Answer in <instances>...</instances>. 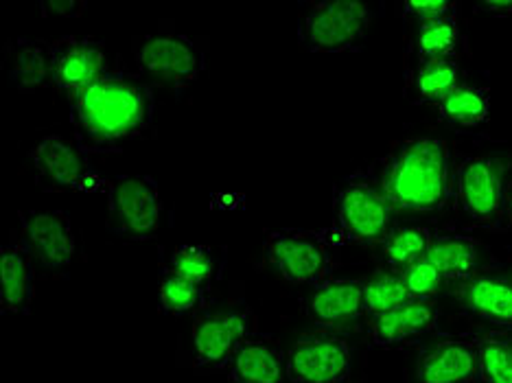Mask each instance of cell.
Returning <instances> with one entry per match:
<instances>
[{
  "label": "cell",
  "mask_w": 512,
  "mask_h": 383,
  "mask_svg": "<svg viewBox=\"0 0 512 383\" xmlns=\"http://www.w3.org/2000/svg\"><path fill=\"white\" fill-rule=\"evenodd\" d=\"M68 116L75 143L86 156L121 154L154 123V86L141 75L110 71L71 97Z\"/></svg>",
  "instance_id": "obj_1"
},
{
  "label": "cell",
  "mask_w": 512,
  "mask_h": 383,
  "mask_svg": "<svg viewBox=\"0 0 512 383\" xmlns=\"http://www.w3.org/2000/svg\"><path fill=\"white\" fill-rule=\"evenodd\" d=\"M38 263L22 241L0 248V313L27 316L36 298Z\"/></svg>",
  "instance_id": "obj_17"
},
{
  "label": "cell",
  "mask_w": 512,
  "mask_h": 383,
  "mask_svg": "<svg viewBox=\"0 0 512 383\" xmlns=\"http://www.w3.org/2000/svg\"><path fill=\"white\" fill-rule=\"evenodd\" d=\"M475 11L493 18H512V0H486V3L475 5Z\"/></svg>",
  "instance_id": "obj_33"
},
{
  "label": "cell",
  "mask_w": 512,
  "mask_h": 383,
  "mask_svg": "<svg viewBox=\"0 0 512 383\" xmlns=\"http://www.w3.org/2000/svg\"><path fill=\"white\" fill-rule=\"evenodd\" d=\"M403 283L407 287V292H410L412 298H423V300H432L442 287V274L438 272V268L434 263H429L427 259L416 261L412 265H407V268L399 270Z\"/></svg>",
  "instance_id": "obj_30"
},
{
  "label": "cell",
  "mask_w": 512,
  "mask_h": 383,
  "mask_svg": "<svg viewBox=\"0 0 512 383\" xmlns=\"http://www.w3.org/2000/svg\"><path fill=\"white\" fill-rule=\"evenodd\" d=\"M462 305L493 327L512 329V278L473 276L458 292Z\"/></svg>",
  "instance_id": "obj_19"
},
{
  "label": "cell",
  "mask_w": 512,
  "mask_h": 383,
  "mask_svg": "<svg viewBox=\"0 0 512 383\" xmlns=\"http://www.w3.org/2000/svg\"><path fill=\"white\" fill-rule=\"evenodd\" d=\"M458 9L460 5L456 0H407V3H403L405 16L416 20V25L453 16L458 14Z\"/></svg>",
  "instance_id": "obj_31"
},
{
  "label": "cell",
  "mask_w": 512,
  "mask_h": 383,
  "mask_svg": "<svg viewBox=\"0 0 512 383\" xmlns=\"http://www.w3.org/2000/svg\"><path fill=\"white\" fill-rule=\"evenodd\" d=\"M375 11L362 0H311L300 5L298 46L307 53L362 49Z\"/></svg>",
  "instance_id": "obj_4"
},
{
  "label": "cell",
  "mask_w": 512,
  "mask_h": 383,
  "mask_svg": "<svg viewBox=\"0 0 512 383\" xmlns=\"http://www.w3.org/2000/svg\"><path fill=\"white\" fill-rule=\"evenodd\" d=\"M506 224L512 226V178L506 182Z\"/></svg>",
  "instance_id": "obj_34"
},
{
  "label": "cell",
  "mask_w": 512,
  "mask_h": 383,
  "mask_svg": "<svg viewBox=\"0 0 512 383\" xmlns=\"http://www.w3.org/2000/svg\"><path fill=\"white\" fill-rule=\"evenodd\" d=\"M480 359L475 338H445L418 355L416 383H477Z\"/></svg>",
  "instance_id": "obj_16"
},
{
  "label": "cell",
  "mask_w": 512,
  "mask_h": 383,
  "mask_svg": "<svg viewBox=\"0 0 512 383\" xmlns=\"http://www.w3.org/2000/svg\"><path fill=\"white\" fill-rule=\"evenodd\" d=\"M394 228H397V211L368 180L366 173L346 178L335 189L333 230H327L331 246L333 243L381 246Z\"/></svg>",
  "instance_id": "obj_3"
},
{
  "label": "cell",
  "mask_w": 512,
  "mask_h": 383,
  "mask_svg": "<svg viewBox=\"0 0 512 383\" xmlns=\"http://www.w3.org/2000/svg\"><path fill=\"white\" fill-rule=\"evenodd\" d=\"M305 316L316 329H340L366 316L364 281L359 278H329L300 300Z\"/></svg>",
  "instance_id": "obj_14"
},
{
  "label": "cell",
  "mask_w": 512,
  "mask_h": 383,
  "mask_svg": "<svg viewBox=\"0 0 512 383\" xmlns=\"http://www.w3.org/2000/svg\"><path fill=\"white\" fill-rule=\"evenodd\" d=\"M256 320L250 309H206L191 329L193 364L202 370L226 368L237 346L252 335Z\"/></svg>",
  "instance_id": "obj_10"
},
{
  "label": "cell",
  "mask_w": 512,
  "mask_h": 383,
  "mask_svg": "<svg viewBox=\"0 0 512 383\" xmlns=\"http://www.w3.org/2000/svg\"><path fill=\"white\" fill-rule=\"evenodd\" d=\"M110 73L106 46L88 36H62L51 42V81L68 97Z\"/></svg>",
  "instance_id": "obj_13"
},
{
  "label": "cell",
  "mask_w": 512,
  "mask_h": 383,
  "mask_svg": "<svg viewBox=\"0 0 512 383\" xmlns=\"http://www.w3.org/2000/svg\"><path fill=\"white\" fill-rule=\"evenodd\" d=\"M36 184L46 193H68L95 189L99 182L88 165V156L77 143L62 136H44L29 152Z\"/></svg>",
  "instance_id": "obj_11"
},
{
  "label": "cell",
  "mask_w": 512,
  "mask_h": 383,
  "mask_svg": "<svg viewBox=\"0 0 512 383\" xmlns=\"http://www.w3.org/2000/svg\"><path fill=\"white\" fill-rule=\"evenodd\" d=\"M462 75L464 71L460 60H425L416 62L410 77L405 79V86L410 88L416 103H434V106H438L453 88L464 84Z\"/></svg>",
  "instance_id": "obj_22"
},
{
  "label": "cell",
  "mask_w": 512,
  "mask_h": 383,
  "mask_svg": "<svg viewBox=\"0 0 512 383\" xmlns=\"http://www.w3.org/2000/svg\"><path fill=\"white\" fill-rule=\"evenodd\" d=\"M165 215L158 182L151 176H116L108 187L106 224L116 237L147 241L158 235Z\"/></svg>",
  "instance_id": "obj_6"
},
{
  "label": "cell",
  "mask_w": 512,
  "mask_h": 383,
  "mask_svg": "<svg viewBox=\"0 0 512 383\" xmlns=\"http://www.w3.org/2000/svg\"><path fill=\"white\" fill-rule=\"evenodd\" d=\"M230 383H285V353L272 338L252 333L226 366Z\"/></svg>",
  "instance_id": "obj_18"
},
{
  "label": "cell",
  "mask_w": 512,
  "mask_h": 383,
  "mask_svg": "<svg viewBox=\"0 0 512 383\" xmlns=\"http://www.w3.org/2000/svg\"><path fill=\"white\" fill-rule=\"evenodd\" d=\"M136 64L149 84L182 92L204 73L206 53L186 33H151L136 46Z\"/></svg>",
  "instance_id": "obj_7"
},
{
  "label": "cell",
  "mask_w": 512,
  "mask_h": 383,
  "mask_svg": "<svg viewBox=\"0 0 512 383\" xmlns=\"http://www.w3.org/2000/svg\"><path fill=\"white\" fill-rule=\"evenodd\" d=\"M366 176L397 213H438L456 189L451 147L436 136L407 138Z\"/></svg>",
  "instance_id": "obj_2"
},
{
  "label": "cell",
  "mask_w": 512,
  "mask_h": 383,
  "mask_svg": "<svg viewBox=\"0 0 512 383\" xmlns=\"http://www.w3.org/2000/svg\"><path fill=\"white\" fill-rule=\"evenodd\" d=\"M86 0H51V3H42L40 9L51 11V14H60L66 18H77L86 11Z\"/></svg>",
  "instance_id": "obj_32"
},
{
  "label": "cell",
  "mask_w": 512,
  "mask_h": 383,
  "mask_svg": "<svg viewBox=\"0 0 512 383\" xmlns=\"http://www.w3.org/2000/svg\"><path fill=\"white\" fill-rule=\"evenodd\" d=\"M438 114L442 121L453 127H480L491 116V90L484 86L460 84L438 103Z\"/></svg>",
  "instance_id": "obj_24"
},
{
  "label": "cell",
  "mask_w": 512,
  "mask_h": 383,
  "mask_svg": "<svg viewBox=\"0 0 512 383\" xmlns=\"http://www.w3.org/2000/svg\"><path fill=\"white\" fill-rule=\"evenodd\" d=\"M506 162L493 156H467L456 169V200L471 222L495 228L506 222Z\"/></svg>",
  "instance_id": "obj_9"
},
{
  "label": "cell",
  "mask_w": 512,
  "mask_h": 383,
  "mask_svg": "<svg viewBox=\"0 0 512 383\" xmlns=\"http://www.w3.org/2000/svg\"><path fill=\"white\" fill-rule=\"evenodd\" d=\"M217 261H215V250L208 246H178L171 252V259L167 268H171L176 274L184 276L186 281H191L193 285L202 287L204 292L211 294V287L215 281V272H217Z\"/></svg>",
  "instance_id": "obj_27"
},
{
  "label": "cell",
  "mask_w": 512,
  "mask_h": 383,
  "mask_svg": "<svg viewBox=\"0 0 512 383\" xmlns=\"http://www.w3.org/2000/svg\"><path fill=\"white\" fill-rule=\"evenodd\" d=\"M432 239L434 232L425 226H397L381 243V252L392 270H403L427 257Z\"/></svg>",
  "instance_id": "obj_26"
},
{
  "label": "cell",
  "mask_w": 512,
  "mask_h": 383,
  "mask_svg": "<svg viewBox=\"0 0 512 383\" xmlns=\"http://www.w3.org/2000/svg\"><path fill=\"white\" fill-rule=\"evenodd\" d=\"M366 292V316H379L410 300V292L401 278L399 270H381L364 281Z\"/></svg>",
  "instance_id": "obj_29"
},
{
  "label": "cell",
  "mask_w": 512,
  "mask_h": 383,
  "mask_svg": "<svg viewBox=\"0 0 512 383\" xmlns=\"http://www.w3.org/2000/svg\"><path fill=\"white\" fill-rule=\"evenodd\" d=\"M158 307L169 316H189V313L197 316L211 307V294L186 281L171 268H165L158 281Z\"/></svg>",
  "instance_id": "obj_25"
},
{
  "label": "cell",
  "mask_w": 512,
  "mask_h": 383,
  "mask_svg": "<svg viewBox=\"0 0 512 383\" xmlns=\"http://www.w3.org/2000/svg\"><path fill=\"white\" fill-rule=\"evenodd\" d=\"M464 49V33L458 14L418 25L412 51L416 62L425 60H458Z\"/></svg>",
  "instance_id": "obj_23"
},
{
  "label": "cell",
  "mask_w": 512,
  "mask_h": 383,
  "mask_svg": "<svg viewBox=\"0 0 512 383\" xmlns=\"http://www.w3.org/2000/svg\"><path fill=\"white\" fill-rule=\"evenodd\" d=\"M351 368V342L335 329L302 333L285 355V375L289 383H346L351 377Z\"/></svg>",
  "instance_id": "obj_8"
},
{
  "label": "cell",
  "mask_w": 512,
  "mask_h": 383,
  "mask_svg": "<svg viewBox=\"0 0 512 383\" xmlns=\"http://www.w3.org/2000/svg\"><path fill=\"white\" fill-rule=\"evenodd\" d=\"M480 241L460 232H442L434 235L427 250V261L434 263L445 281L464 283L480 268Z\"/></svg>",
  "instance_id": "obj_21"
},
{
  "label": "cell",
  "mask_w": 512,
  "mask_h": 383,
  "mask_svg": "<svg viewBox=\"0 0 512 383\" xmlns=\"http://www.w3.org/2000/svg\"><path fill=\"white\" fill-rule=\"evenodd\" d=\"M7 77L18 92H36L53 86L51 44L33 38H18L7 46Z\"/></svg>",
  "instance_id": "obj_20"
},
{
  "label": "cell",
  "mask_w": 512,
  "mask_h": 383,
  "mask_svg": "<svg viewBox=\"0 0 512 383\" xmlns=\"http://www.w3.org/2000/svg\"><path fill=\"white\" fill-rule=\"evenodd\" d=\"M263 259L292 285L316 287L333 278L335 259L327 232L302 228L270 230L263 239Z\"/></svg>",
  "instance_id": "obj_5"
},
{
  "label": "cell",
  "mask_w": 512,
  "mask_h": 383,
  "mask_svg": "<svg viewBox=\"0 0 512 383\" xmlns=\"http://www.w3.org/2000/svg\"><path fill=\"white\" fill-rule=\"evenodd\" d=\"M18 222L22 243L29 248L38 268L44 272H62L71 268L77 254L73 219L66 211H20Z\"/></svg>",
  "instance_id": "obj_12"
},
{
  "label": "cell",
  "mask_w": 512,
  "mask_h": 383,
  "mask_svg": "<svg viewBox=\"0 0 512 383\" xmlns=\"http://www.w3.org/2000/svg\"><path fill=\"white\" fill-rule=\"evenodd\" d=\"M480 383H512V340L488 333L475 338Z\"/></svg>",
  "instance_id": "obj_28"
},
{
  "label": "cell",
  "mask_w": 512,
  "mask_h": 383,
  "mask_svg": "<svg viewBox=\"0 0 512 383\" xmlns=\"http://www.w3.org/2000/svg\"><path fill=\"white\" fill-rule=\"evenodd\" d=\"M440 313L434 300L410 298L407 303L394 307L386 313L370 318L368 340L377 348H388L412 344L418 338L434 333L438 329Z\"/></svg>",
  "instance_id": "obj_15"
}]
</instances>
